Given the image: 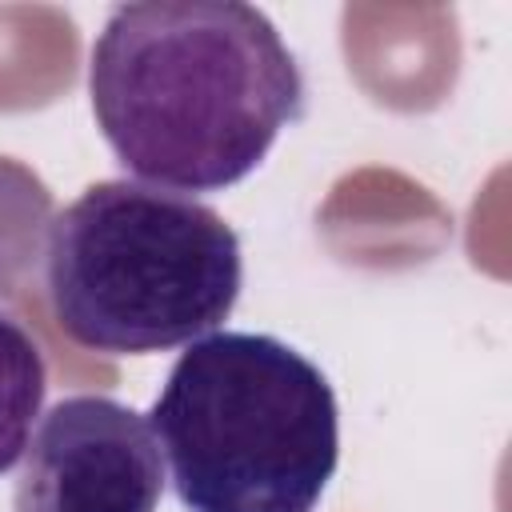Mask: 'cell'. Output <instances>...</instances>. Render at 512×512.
<instances>
[{
    "label": "cell",
    "instance_id": "obj_1",
    "mask_svg": "<svg viewBox=\"0 0 512 512\" xmlns=\"http://www.w3.org/2000/svg\"><path fill=\"white\" fill-rule=\"evenodd\" d=\"M88 92L116 160L180 192L240 184L304 112L276 24L240 0H148L108 12Z\"/></svg>",
    "mask_w": 512,
    "mask_h": 512
},
{
    "label": "cell",
    "instance_id": "obj_2",
    "mask_svg": "<svg viewBox=\"0 0 512 512\" xmlns=\"http://www.w3.org/2000/svg\"><path fill=\"white\" fill-rule=\"evenodd\" d=\"M148 416L188 512H312L340 460L328 376L268 332L192 340Z\"/></svg>",
    "mask_w": 512,
    "mask_h": 512
},
{
    "label": "cell",
    "instance_id": "obj_3",
    "mask_svg": "<svg viewBox=\"0 0 512 512\" xmlns=\"http://www.w3.org/2000/svg\"><path fill=\"white\" fill-rule=\"evenodd\" d=\"M44 284L76 344L144 356L216 332L240 300L244 256L232 224L204 200L96 180L56 212Z\"/></svg>",
    "mask_w": 512,
    "mask_h": 512
},
{
    "label": "cell",
    "instance_id": "obj_4",
    "mask_svg": "<svg viewBox=\"0 0 512 512\" xmlns=\"http://www.w3.org/2000/svg\"><path fill=\"white\" fill-rule=\"evenodd\" d=\"M164 460L152 424L96 392L64 396L24 448L12 512H156Z\"/></svg>",
    "mask_w": 512,
    "mask_h": 512
},
{
    "label": "cell",
    "instance_id": "obj_5",
    "mask_svg": "<svg viewBox=\"0 0 512 512\" xmlns=\"http://www.w3.org/2000/svg\"><path fill=\"white\" fill-rule=\"evenodd\" d=\"M44 392L48 368L40 344L8 308H0V476L24 456Z\"/></svg>",
    "mask_w": 512,
    "mask_h": 512
}]
</instances>
